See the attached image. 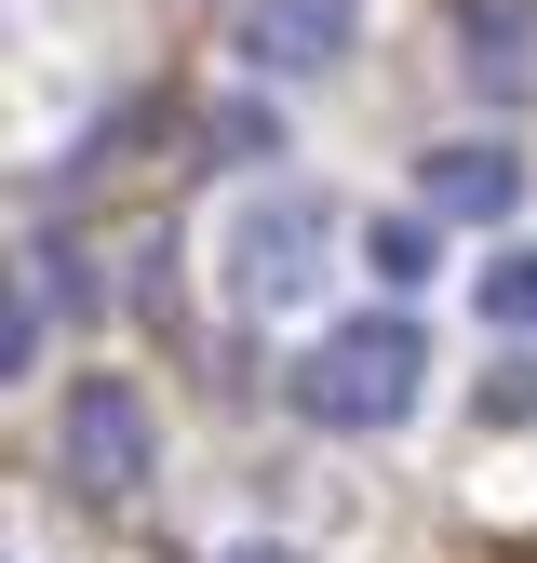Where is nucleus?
Wrapping results in <instances>:
<instances>
[{"label": "nucleus", "instance_id": "obj_1", "mask_svg": "<svg viewBox=\"0 0 537 563\" xmlns=\"http://www.w3.org/2000/svg\"><path fill=\"white\" fill-rule=\"evenodd\" d=\"M417 376H430L417 322H336L296 363V416L309 430H403V416H417Z\"/></svg>", "mask_w": 537, "mask_h": 563}, {"label": "nucleus", "instance_id": "obj_2", "mask_svg": "<svg viewBox=\"0 0 537 563\" xmlns=\"http://www.w3.org/2000/svg\"><path fill=\"white\" fill-rule=\"evenodd\" d=\"M322 242H336V201H322V188L242 201V229H229V296H242V309H296L309 282H322Z\"/></svg>", "mask_w": 537, "mask_h": 563}, {"label": "nucleus", "instance_id": "obj_3", "mask_svg": "<svg viewBox=\"0 0 537 563\" xmlns=\"http://www.w3.org/2000/svg\"><path fill=\"white\" fill-rule=\"evenodd\" d=\"M67 483L81 497H134L149 483V402H134V376H81L67 389Z\"/></svg>", "mask_w": 537, "mask_h": 563}, {"label": "nucleus", "instance_id": "obj_4", "mask_svg": "<svg viewBox=\"0 0 537 563\" xmlns=\"http://www.w3.org/2000/svg\"><path fill=\"white\" fill-rule=\"evenodd\" d=\"M242 54L255 67H336V54H350V0H255Z\"/></svg>", "mask_w": 537, "mask_h": 563}, {"label": "nucleus", "instance_id": "obj_5", "mask_svg": "<svg viewBox=\"0 0 537 563\" xmlns=\"http://www.w3.org/2000/svg\"><path fill=\"white\" fill-rule=\"evenodd\" d=\"M511 201H524V162L511 148H430V216H511Z\"/></svg>", "mask_w": 537, "mask_h": 563}, {"label": "nucleus", "instance_id": "obj_6", "mask_svg": "<svg viewBox=\"0 0 537 563\" xmlns=\"http://www.w3.org/2000/svg\"><path fill=\"white\" fill-rule=\"evenodd\" d=\"M470 296H484V322H511V335H537V242H511V255H484V268H470Z\"/></svg>", "mask_w": 537, "mask_h": 563}, {"label": "nucleus", "instance_id": "obj_7", "mask_svg": "<svg viewBox=\"0 0 537 563\" xmlns=\"http://www.w3.org/2000/svg\"><path fill=\"white\" fill-rule=\"evenodd\" d=\"M363 268L390 282V296H403V282H430V229H417V216H390V229H363Z\"/></svg>", "mask_w": 537, "mask_h": 563}, {"label": "nucleus", "instance_id": "obj_8", "mask_svg": "<svg viewBox=\"0 0 537 563\" xmlns=\"http://www.w3.org/2000/svg\"><path fill=\"white\" fill-rule=\"evenodd\" d=\"M0 363H14V376H28V363H41V268H28V282H14V349H0Z\"/></svg>", "mask_w": 537, "mask_h": 563}, {"label": "nucleus", "instance_id": "obj_9", "mask_svg": "<svg viewBox=\"0 0 537 563\" xmlns=\"http://www.w3.org/2000/svg\"><path fill=\"white\" fill-rule=\"evenodd\" d=\"M484 416H497V430H511V416H537V363H511V376L484 389Z\"/></svg>", "mask_w": 537, "mask_h": 563}, {"label": "nucleus", "instance_id": "obj_10", "mask_svg": "<svg viewBox=\"0 0 537 563\" xmlns=\"http://www.w3.org/2000/svg\"><path fill=\"white\" fill-rule=\"evenodd\" d=\"M229 563H296V550H229Z\"/></svg>", "mask_w": 537, "mask_h": 563}]
</instances>
